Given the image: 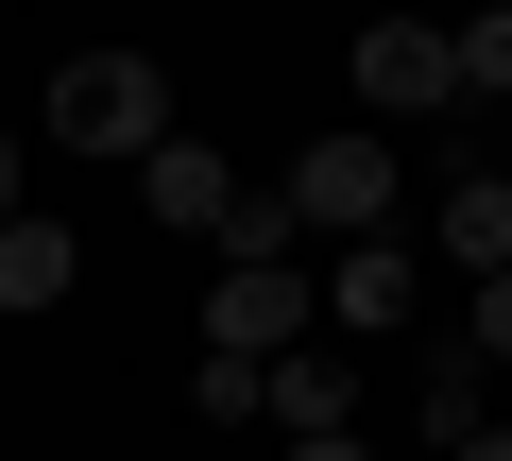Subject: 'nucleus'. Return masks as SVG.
<instances>
[{
    "label": "nucleus",
    "instance_id": "nucleus-1",
    "mask_svg": "<svg viewBox=\"0 0 512 461\" xmlns=\"http://www.w3.org/2000/svg\"><path fill=\"white\" fill-rule=\"evenodd\" d=\"M52 137L103 154V171H154L188 120H171V69H154V52H69V69H52Z\"/></svg>",
    "mask_w": 512,
    "mask_h": 461
},
{
    "label": "nucleus",
    "instance_id": "nucleus-2",
    "mask_svg": "<svg viewBox=\"0 0 512 461\" xmlns=\"http://www.w3.org/2000/svg\"><path fill=\"white\" fill-rule=\"evenodd\" d=\"M205 325H222L205 359H256V376H274V359H291V342L325 325V274H308V257H222V291H205Z\"/></svg>",
    "mask_w": 512,
    "mask_h": 461
},
{
    "label": "nucleus",
    "instance_id": "nucleus-3",
    "mask_svg": "<svg viewBox=\"0 0 512 461\" xmlns=\"http://www.w3.org/2000/svg\"><path fill=\"white\" fill-rule=\"evenodd\" d=\"M274 188H291L308 240H393V188H410V171H393V137H308Z\"/></svg>",
    "mask_w": 512,
    "mask_h": 461
},
{
    "label": "nucleus",
    "instance_id": "nucleus-4",
    "mask_svg": "<svg viewBox=\"0 0 512 461\" xmlns=\"http://www.w3.org/2000/svg\"><path fill=\"white\" fill-rule=\"evenodd\" d=\"M342 69H359L376 120H444V103H461V35H444V18H376Z\"/></svg>",
    "mask_w": 512,
    "mask_h": 461
},
{
    "label": "nucleus",
    "instance_id": "nucleus-5",
    "mask_svg": "<svg viewBox=\"0 0 512 461\" xmlns=\"http://www.w3.org/2000/svg\"><path fill=\"white\" fill-rule=\"evenodd\" d=\"M256 427H274V444H342L359 427V359L342 342H291L274 376H256Z\"/></svg>",
    "mask_w": 512,
    "mask_h": 461
},
{
    "label": "nucleus",
    "instance_id": "nucleus-6",
    "mask_svg": "<svg viewBox=\"0 0 512 461\" xmlns=\"http://www.w3.org/2000/svg\"><path fill=\"white\" fill-rule=\"evenodd\" d=\"M410 291H427V257H410V240H342V257H325V342L410 325Z\"/></svg>",
    "mask_w": 512,
    "mask_h": 461
},
{
    "label": "nucleus",
    "instance_id": "nucleus-7",
    "mask_svg": "<svg viewBox=\"0 0 512 461\" xmlns=\"http://www.w3.org/2000/svg\"><path fill=\"white\" fill-rule=\"evenodd\" d=\"M427 257H461V274H512V171H444V205H427Z\"/></svg>",
    "mask_w": 512,
    "mask_h": 461
},
{
    "label": "nucleus",
    "instance_id": "nucleus-8",
    "mask_svg": "<svg viewBox=\"0 0 512 461\" xmlns=\"http://www.w3.org/2000/svg\"><path fill=\"white\" fill-rule=\"evenodd\" d=\"M137 205H154V222H188V240H222V222H239V171H222L205 137H171V154L137 171Z\"/></svg>",
    "mask_w": 512,
    "mask_h": 461
},
{
    "label": "nucleus",
    "instance_id": "nucleus-9",
    "mask_svg": "<svg viewBox=\"0 0 512 461\" xmlns=\"http://www.w3.org/2000/svg\"><path fill=\"white\" fill-rule=\"evenodd\" d=\"M478 376H495L478 342H427V359H410V427H427V444H478V427H495V410H478Z\"/></svg>",
    "mask_w": 512,
    "mask_h": 461
},
{
    "label": "nucleus",
    "instance_id": "nucleus-10",
    "mask_svg": "<svg viewBox=\"0 0 512 461\" xmlns=\"http://www.w3.org/2000/svg\"><path fill=\"white\" fill-rule=\"evenodd\" d=\"M52 291H69V222L18 205V222H0V308H52Z\"/></svg>",
    "mask_w": 512,
    "mask_h": 461
},
{
    "label": "nucleus",
    "instance_id": "nucleus-11",
    "mask_svg": "<svg viewBox=\"0 0 512 461\" xmlns=\"http://www.w3.org/2000/svg\"><path fill=\"white\" fill-rule=\"evenodd\" d=\"M222 257H308V222H291V188H239V222H222Z\"/></svg>",
    "mask_w": 512,
    "mask_h": 461
},
{
    "label": "nucleus",
    "instance_id": "nucleus-12",
    "mask_svg": "<svg viewBox=\"0 0 512 461\" xmlns=\"http://www.w3.org/2000/svg\"><path fill=\"white\" fill-rule=\"evenodd\" d=\"M461 103H512V0H495V18H461Z\"/></svg>",
    "mask_w": 512,
    "mask_h": 461
},
{
    "label": "nucleus",
    "instance_id": "nucleus-13",
    "mask_svg": "<svg viewBox=\"0 0 512 461\" xmlns=\"http://www.w3.org/2000/svg\"><path fill=\"white\" fill-rule=\"evenodd\" d=\"M461 342H478V359H512V274H478V308H461Z\"/></svg>",
    "mask_w": 512,
    "mask_h": 461
},
{
    "label": "nucleus",
    "instance_id": "nucleus-14",
    "mask_svg": "<svg viewBox=\"0 0 512 461\" xmlns=\"http://www.w3.org/2000/svg\"><path fill=\"white\" fill-rule=\"evenodd\" d=\"M274 461H376V444H359V427H342V444H274Z\"/></svg>",
    "mask_w": 512,
    "mask_h": 461
},
{
    "label": "nucleus",
    "instance_id": "nucleus-15",
    "mask_svg": "<svg viewBox=\"0 0 512 461\" xmlns=\"http://www.w3.org/2000/svg\"><path fill=\"white\" fill-rule=\"evenodd\" d=\"M444 461H512V427H478V444H444Z\"/></svg>",
    "mask_w": 512,
    "mask_h": 461
},
{
    "label": "nucleus",
    "instance_id": "nucleus-16",
    "mask_svg": "<svg viewBox=\"0 0 512 461\" xmlns=\"http://www.w3.org/2000/svg\"><path fill=\"white\" fill-rule=\"evenodd\" d=\"M0 222H18V137H0Z\"/></svg>",
    "mask_w": 512,
    "mask_h": 461
},
{
    "label": "nucleus",
    "instance_id": "nucleus-17",
    "mask_svg": "<svg viewBox=\"0 0 512 461\" xmlns=\"http://www.w3.org/2000/svg\"><path fill=\"white\" fill-rule=\"evenodd\" d=\"M495 171H512V154H495Z\"/></svg>",
    "mask_w": 512,
    "mask_h": 461
}]
</instances>
